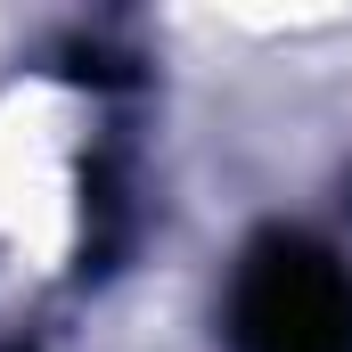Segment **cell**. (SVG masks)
Listing matches in <instances>:
<instances>
[{"label": "cell", "mask_w": 352, "mask_h": 352, "mask_svg": "<svg viewBox=\"0 0 352 352\" xmlns=\"http://www.w3.org/2000/svg\"><path fill=\"white\" fill-rule=\"evenodd\" d=\"M230 352H352V270L295 230H270L230 278Z\"/></svg>", "instance_id": "6da1fadb"}]
</instances>
